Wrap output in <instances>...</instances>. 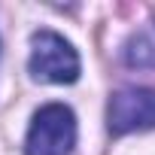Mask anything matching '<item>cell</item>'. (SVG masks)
<instances>
[{"instance_id":"6da1fadb","label":"cell","mask_w":155,"mask_h":155,"mask_svg":"<svg viewBox=\"0 0 155 155\" xmlns=\"http://www.w3.org/2000/svg\"><path fill=\"white\" fill-rule=\"evenodd\" d=\"M31 76L52 85H70L79 79V55L55 31H37L31 37Z\"/></svg>"},{"instance_id":"7a4b0ae2","label":"cell","mask_w":155,"mask_h":155,"mask_svg":"<svg viewBox=\"0 0 155 155\" xmlns=\"http://www.w3.org/2000/svg\"><path fill=\"white\" fill-rule=\"evenodd\" d=\"M76 146V116L64 104H46L34 113L25 152L28 155H70Z\"/></svg>"},{"instance_id":"3957f363","label":"cell","mask_w":155,"mask_h":155,"mask_svg":"<svg viewBox=\"0 0 155 155\" xmlns=\"http://www.w3.org/2000/svg\"><path fill=\"white\" fill-rule=\"evenodd\" d=\"M107 128L116 137L155 128V88H122L110 94Z\"/></svg>"},{"instance_id":"277c9868","label":"cell","mask_w":155,"mask_h":155,"mask_svg":"<svg viewBox=\"0 0 155 155\" xmlns=\"http://www.w3.org/2000/svg\"><path fill=\"white\" fill-rule=\"evenodd\" d=\"M122 61L137 70H155V18L128 37L122 49Z\"/></svg>"}]
</instances>
